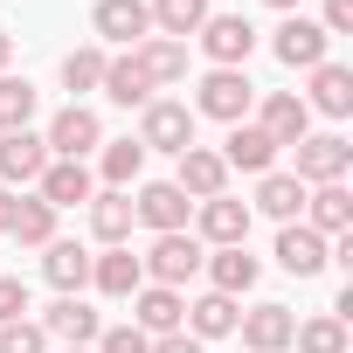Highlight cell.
<instances>
[{
	"label": "cell",
	"mask_w": 353,
	"mask_h": 353,
	"mask_svg": "<svg viewBox=\"0 0 353 353\" xmlns=\"http://www.w3.org/2000/svg\"><path fill=\"white\" fill-rule=\"evenodd\" d=\"M201 270H208V291H222V298H243V291H256V277H263V263L250 256V243H236V250H208Z\"/></svg>",
	"instance_id": "19"
},
{
	"label": "cell",
	"mask_w": 353,
	"mask_h": 353,
	"mask_svg": "<svg viewBox=\"0 0 353 353\" xmlns=\"http://www.w3.org/2000/svg\"><path fill=\"white\" fill-rule=\"evenodd\" d=\"M305 111H325V118H346L353 111V70L346 63H319L312 70V90H298Z\"/></svg>",
	"instance_id": "25"
},
{
	"label": "cell",
	"mask_w": 353,
	"mask_h": 353,
	"mask_svg": "<svg viewBox=\"0 0 353 353\" xmlns=\"http://www.w3.org/2000/svg\"><path fill=\"white\" fill-rule=\"evenodd\" d=\"M222 166H229V173H236V166H243V173H270V166H277L270 132H263V125H250V118H243V125H229V139H222Z\"/></svg>",
	"instance_id": "21"
},
{
	"label": "cell",
	"mask_w": 353,
	"mask_h": 353,
	"mask_svg": "<svg viewBox=\"0 0 353 353\" xmlns=\"http://www.w3.org/2000/svg\"><path fill=\"white\" fill-rule=\"evenodd\" d=\"M201 236L194 229H173V236H152V250L139 256V270H145V284H166V291H181L188 277H201Z\"/></svg>",
	"instance_id": "2"
},
{
	"label": "cell",
	"mask_w": 353,
	"mask_h": 353,
	"mask_svg": "<svg viewBox=\"0 0 353 353\" xmlns=\"http://www.w3.org/2000/svg\"><path fill=\"white\" fill-rule=\"evenodd\" d=\"M305 229H319L325 243L353 229V194H346V181H332V188H305Z\"/></svg>",
	"instance_id": "22"
},
{
	"label": "cell",
	"mask_w": 353,
	"mask_h": 353,
	"mask_svg": "<svg viewBox=\"0 0 353 353\" xmlns=\"http://www.w3.org/2000/svg\"><path fill=\"white\" fill-rule=\"evenodd\" d=\"M325 49H332V35H325L312 14H284V21H277V35H270V56H277L284 70H319V63H325Z\"/></svg>",
	"instance_id": "7"
},
{
	"label": "cell",
	"mask_w": 353,
	"mask_h": 353,
	"mask_svg": "<svg viewBox=\"0 0 353 353\" xmlns=\"http://www.w3.org/2000/svg\"><path fill=\"white\" fill-rule=\"evenodd\" d=\"M277 263H284L291 277H319V270L332 263V243H325L319 229H305V222H284V229H277Z\"/></svg>",
	"instance_id": "18"
},
{
	"label": "cell",
	"mask_w": 353,
	"mask_h": 353,
	"mask_svg": "<svg viewBox=\"0 0 353 353\" xmlns=\"http://www.w3.org/2000/svg\"><path fill=\"white\" fill-rule=\"evenodd\" d=\"M90 284H97L104 298H132V291L145 284V270H139L132 250H104V256H90Z\"/></svg>",
	"instance_id": "31"
},
{
	"label": "cell",
	"mask_w": 353,
	"mask_h": 353,
	"mask_svg": "<svg viewBox=\"0 0 353 353\" xmlns=\"http://www.w3.org/2000/svg\"><path fill=\"white\" fill-rule=\"evenodd\" d=\"M256 125L270 132V145L284 152V145H298L305 132H312V111H305V97L298 90H263L256 97Z\"/></svg>",
	"instance_id": "12"
},
{
	"label": "cell",
	"mask_w": 353,
	"mask_h": 353,
	"mask_svg": "<svg viewBox=\"0 0 353 353\" xmlns=\"http://www.w3.org/2000/svg\"><path fill=\"white\" fill-rule=\"evenodd\" d=\"M35 325H42L49 339H63V346H97V332H104V319H97L83 298H56Z\"/></svg>",
	"instance_id": "20"
},
{
	"label": "cell",
	"mask_w": 353,
	"mask_h": 353,
	"mask_svg": "<svg viewBox=\"0 0 353 353\" xmlns=\"http://www.w3.org/2000/svg\"><path fill=\"white\" fill-rule=\"evenodd\" d=\"M173 188H181L188 201L229 194V166H222V152H215V145H188V152H181V173H173Z\"/></svg>",
	"instance_id": "14"
},
{
	"label": "cell",
	"mask_w": 353,
	"mask_h": 353,
	"mask_svg": "<svg viewBox=\"0 0 353 353\" xmlns=\"http://www.w3.org/2000/svg\"><path fill=\"white\" fill-rule=\"evenodd\" d=\"M256 208H263L277 229H284V222H298V215H305V181H298V173H277V166H270V173H256Z\"/></svg>",
	"instance_id": "26"
},
{
	"label": "cell",
	"mask_w": 353,
	"mask_h": 353,
	"mask_svg": "<svg viewBox=\"0 0 353 353\" xmlns=\"http://www.w3.org/2000/svg\"><path fill=\"white\" fill-rule=\"evenodd\" d=\"M8 222H14V188H0V236H8Z\"/></svg>",
	"instance_id": "41"
},
{
	"label": "cell",
	"mask_w": 353,
	"mask_h": 353,
	"mask_svg": "<svg viewBox=\"0 0 353 353\" xmlns=\"http://www.w3.org/2000/svg\"><path fill=\"white\" fill-rule=\"evenodd\" d=\"M291 152H298L291 173H298L305 188H332V181H346V166H353V145H346L339 132H305Z\"/></svg>",
	"instance_id": "6"
},
{
	"label": "cell",
	"mask_w": 353,
	"mask_h": 353,
	"mask_svg": "<svg viewBox=\"0 0 353 353\" xmlns=\"http://www.w3.org/2000/svg\"><path fill=\"white\" fill-rule=\"evenodd\" d=\"M194 118H222V125H243L250 111H256V83H250V70H208L201 83H194V104H188Z\"/></svg>",
	"instance_id": "1"
},
{
	"label": "cell",
	"mask_w": 353,
	"mask_h": 353,
	"mask_svg": "<svg viewBox=\"0 0 353 353\" xmlns=\"http://www.w3.org/2000/svg\"><path fill=\"white\" fill-rule=\"evenodd\" d=\"M35 194H42L56 215H63V208H83V201L97 194V173H90L83 159H49V166H42V181H35Z\"/></svg>",
	"instance_id": "13"
},
{
	"label": "cell",
	"mask_w": 353,
	"mask_h": 353,
	"mask_svg": "<svg viewBox=\"0 0 353 353\" xmlns=\"http://www.w3.org/2000/svg\"><path fill=\"white\" fill-rule=\"evenodd\" d=\"M21 312H28V284H21V277H0V325L21 319Z\"/></svg>",
	"instance_id": "38"
},
{
	"label": "cell",
	"mask_w": 353,
	"mask_h": 353,
	"mask_svg": "<svg viewBox=\"0 0 353 353\" xmlns=\"http://www.w3.org/2000/svg\"><path fill=\"white\" fill-rule=\"evenodd\" d=\"M83 208H90V236H97L104 250H125V243H132L139 222H132V194H125V188H97Z\"/></svg>",
	"instance_id": "17"
},
{
	"label": "cell",
	"mask_w": 353,
	"mask_h": 353,
	"mask_svg": "<svg viewBox=\"0 0 353 353\" xmlns=\"http://www.w3.org/2000/svg\"><path fill=\"white\" fill-rule=\"evenodd\" d=\"M250 201H236V194H215V201H194V229H201V250H236V243H250Z\"/></svg>",
	"instance_id": "8"
},
{
	"label": "cell",
	"mask_w": 353,
	"mask_h": 353,
	"mask_svg": "<svg viewBox=\"0 0 353 353\" xmlns=\"http://www.w3.org/2000/svg\"><path fill=\"white\" fill-rule=\"evenodd\" d=\"M132 325H139L145 339L181 332V325H188V298L166 291V284H139V291H132Z\"/></svg>",
	"instance_id": "10"
},
{
	"label": "cell",
	"mask_w": 353,
	"mask_h": 353,
	"mask_svg": "<svg viewBox=\"0 0 353 353\" xmlns=\"http://www.w3.org/2000/svg\"><path fill=\"white\" fill-rule=\"evenodd\" d=\"M104 63H111V56H104L97 42L63 56V90H70V104H83V90H97V83H104Z\"/></svg>",
	"instance_id": "34"
},
{
	"label": "cell",
	"mask_w": 353,
	"mask_h": 353,
	"mask_svg": "<svg viewBox=\"0 0 353 353\" xmlns=\"http://www.w3.org/2000/svg\"><path fill=\"white\" fill-rule=\"evenodd\" d=\"M8 236H14L21 250H49V243H56V208H49L42 194H14V222H8Z\"/></svg>",
	"instance_id": "29"
},
{
	"label": "cell",
	"mask_w": 353,
	"mask_h": 353,
	"mask_svg": "<svg viewBox=\"0 0 353 353\" xmlns=\"http://www.w3.org/2000/svg\"><path fill=\"white\" fill-rule=\"evenodd\" d=\"M194 42H201V56H208L215 70H243V63L256 56V28H250V14H208V21L194 28Z\"/></svg>",
	"instance_id": "5"
},
{
	"label": "cell",
	"mask_w": 353,
	"mask_h": 353,
	"mask_svg": "<svg viewBox=\"0 0 353 353\" xmlns=\"http://www.w3.org/2000/svg\"><path fill=\"white\" fill-rule=\"evenodd\" d=\"M263 8H277V14H298V8H305V0H263Z\"/></svg>",
	"instance_id": "43"
},
{
	"label": "cell",
	"mask_w": 353,
	"mask_h": 353,
	"mask_svg": "<svg viewBox=\"0 0 353 353\" xmlns=\"http://www.w3.org/2000/svg\"><path fill=\"white\" fill-rule=\"evenodd\" d=\"M97 90H104V97H111V104H125V111H145V104H152V97H159V90H152V83H145V70H139V56H132V49H125V56H111V63H104V83H97Z\"/></svg>",
	"instance_id": "24"
},
{
	"label": "cell",
	"mask_w": 353,
	"mask_h": 353,
	"mask_svg": "<svg viewBox=\"0 0 353 353\" xmlns=\"http://www.w3.org/2000/svg\"><path fill=\"white\" fill-rule=\"evenodd\" d=\"M42 277L56 284V298H83V284H90V250L56 236V243L42 250Z\"/></svg>",
	"instance_id": "23"
},
{
	"label": "cell",
	"mask_w": 353,
	"mask_h": 353,
	"mask_svg": "<svg viewBox=\"0 0 353 353\" xmlns=\"http://www.w3.org/2000/svg\"><path fill=\"white\" fill-rule=\"evenodd\" d=\"M42 111V90L28 77H0V132H28Z\"/></svg>",
	"instance_id": "33"
},
{
	"label": "cell",
	"mask_w": 353,
	"mask_h": 353,
	"mask_svg": "<svg viewBox=\"0 0 353 353\" xmlns=\"http://www.w3.org/2000/svg\"><path fill=\"white\" fill-rule=\"evenodd\" d=\"M139 173H145V145H139V139H104V145H97V181H104V188H125V194H132Z\"/></svg>",
	"instance_id": "30"
},
{
	"label": "cell",
	"mask_w": 353,
	"mask_h": 353,
	"mask_svg": "<svg viewBox=\"0 0 353 353\" xmlns=\"http://www.w3.org/2000/svg\"><path fill=\"white\" fill-rule=\"evenodd\" d=\"M236 332H243L250 353H284L291 332H298V312H291V305H250V312L236 319Z\"/></svg>",
	"instance_id": "15"
},
{
	"label": "cell",
	"mask_w": 353,
	"mask_h": 353,
	"mask_svg": "<svg viewBox=\"0 0 353 353\" xmlns=\"http://www.w3.org/2000/svg\"><path fill=\"white\" fill-rule=\"evenodd\" d=\"M132 56H139V70H145V83H152V90H166V83H181V77H188V42L145 35V42H139Z\"/></svg>",
	"instance_id": "28"
},
{
	"label": "cell",
	"mask_w": 353,
	"mask_h": 353,
	"mask_svg": "<svg viewBox=\"0 0 353 353\" xmlns=\"http://www.w3.org/2000/svg\"><path fill=\"white\" fill-rule=\"evenodd\" d=\"M145 14H152V35L188 42V35L208 21V0H145Z\"/></svg>",
	"instance_id": "32"
},
{
	"label": "cell",
	"mask_w": 353,
	"mask_h": 353,
	"mask_svg": "<svg viewBox=\"0 0 353 353\" xmlns=\"http://www.w3.org/2000/svg\"><path fill=\"white\" fill-rule=\"evenodd\" d=\"M188 215H194V201L173 188V181H145L139 194H132V222H145L152 236H173V229H188Z\"/></svg>",
	"instance_id": "9"
},
{
	"label": "cell",
	"mask_w": 353,
	"mask_h": 353,
	"mask_svg": "<svg viewBox=\"0 0 353 353\" xmlns=\"http://www.w3.org/2000/svg\"><path fill=\"white\" fill-rule=\"evenodd\" d=\"M236 319H243V305H236V298L201 291V298L188 305V325H181V332H194V339L208 346V339H229V332H236Z\"/></svg>",
	"instance_id": "27"
},
{
	"label": "cell",
	"mask_w": 353,
	"mask_h": 353,
	"mask_svg": "<svg viewBox=\"0 0 353 353\" xmlns=\"http://www.w3.org/2000/svg\"><path fill=\"white\" fill-rule=\"evenodd\" d=\"M42 145H49V159H90V152L104 145V118H97L90 104H63V111L42 125Z\"/></svg>",
	"instance_id": "3"
},
{
	"label": "cell",
	"mask_w": 353,
	"mask_h": 353,
	"mask_svg": "<svg viewBox=\"0 0 353 353\" xmlns=\"http://www.w3.org/2000/svg\"><path fill=\"white\" fill-rule=\"evenodd\" d=\"M319 28H325V35H353V0H325Z\"/></svg>",
	"instance_id": "39"
},
{
	"label": "cell",
	"mask_w": 353,
	"mask_h": 353,
	"mask_svg": "<svg viewBox=\"0 0 353 353\" xmlns=\"http://www.w3.org/2000/svg\"><path fill=\"white\" fill-rule=\"evenodd\" d=\"M42 166H49V145L42 132H0V188H35L42 181Z\"/></svg>",
	"instance_id": "11"
},
{
	"label": "cell",
	"mask_w": 353,
	"mask_h": 353,
	"mask_svg": "<svg viewBox=\"0 0 353 353\" xmlns=\"http://www.w3.org/2000/svg\"><path fill=\"white\" fill-rule=\"evenodd\" d=\"M0 353H49V332L35 319H8L0 325Z\"/></svg>",
	"instance_id": "36"
},
{
	"label": "cell",
	"mask_w": 353,
	"mask_h": 353,
	"mask_svg": "<svg viewBox=\"0 0 353 353\" xmlns=\"http://www.w3.org/2000/svg\"><path fill=\"white\" fill-rule=\"evenodd\" d=\"M8 56H14V35H8V28H0V77H8Z\"/></svg>",
	"instance_id": "42"
},
{
	"label": "cell",
	"mask_w": 353,
	"mask_h": 353,
	"mask_svg": "<svg viewBox=\"0 0 353 353\" xmlns=\"http://www.w3.org/2000/svg\"><path fill=\"white\" fill-rule=\"evenodd\" d=\"M152 353H208L194 332H166V339H152Z\"/></svg>",
	"instance_id": "40"
},
{
	"label": "cell",
	"mask_w": 353,
	"mask_h": 353,
	"mask_svg": "<svg viewBox=\"0 0 353 353\" xmlns=\"http://www.w3.org/2000/svg\"><path fill=\"white\" fill-rule=\"evenodd\" d=\"M90 353H152V339H145V332H139V325H104V332H97V346H90Z\"/></svg>",
	"instance_id": "37"
},
{
	"label": "cell",
	"mask_w": 353,
	"mask_h": 353,
	"mask_svg": "<svg viewBox=\"0 0 353 353\" xmlns=\"http://www.w3.org/2000/svg\"><path fill=\"white\" fill-rule=\"evenodd\" d=\"M90 28H97L104 42H118V49H139V42L152 35V14H145V0H97V8H90Z\"/></svg>",
	"instance_id": "16"
},
{
	"label": "cell",
	"mask_w": 353,
	"mask_h": 353,
	"mask_svg": "<svg viewBox=\"0 0 353 353\" xmlns=\"http://www.w3.org/2000/svg\"><path fill=\"white\" fill-rule=\"evenodd\" d=\"M139 145H145V152H173V159H181V152L194 145V111H188L181 97H152V104L139 111Z\"/></svg>",
	"instance_id": "4"
},
{
	"label": "cell",
	"mask_w": 353,
	"mask_h": 353,
	"mask_svg": "<svg viewBox=\"0 0 353 353\" xmlns=\"http://www.w3.org/2000/svg\"><path fill=\"white\" fill-rule=\"evenodd\" d=\"M291 346H298V353H346V319H332V312H319V319H298Z\"/></svg>",
	"instance_id": "35"
},
{
	"label": "cell",
	"mask_w": 353,
	"mask_h": 353,
	"mask_svg": "<svg viewBox=\"0 0 353 353\" xmlns=\"http://www.w3.org/2000/svg\"><path fill=\"white\" fill-rule=\"evenodd\" d=\"M63 353H90V346H63Z\"/></svg>",
	"instance_id": "44"
}]
</instances>
